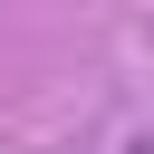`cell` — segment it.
I'll use <instances>...</instances> for the list:
<instances>
[{"instance_id":"obj_1","label":"cell","mask_w":154,"mask_h":154,"mask_svg":"<svg viewBox=\"0 0 154 154\" xmlns=\"http://www.w3.org/2000/svg\"><path fill=\"white\" fill-rule=\"evenodd\" d=\"M135 154H154V144H135Z\"/></svg>"}]
</instances>
